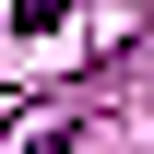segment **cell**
Returning <instances> with one entry per match:
<instances>
[{"instance_id": "7a4b0ae2", "label": "cell", "mask_w": 154, "mask_h": 154, "mask_svg": "<svg viewBox=\"0 0 154 154\" xmlns=\"http://www.w3.org/2000/svg\"><path fill=\"white\" fill-rule=\"evenodd\" d=\"M71 142H83V107L59 119V131H36V142H24V154H71Z\"/></svg>"}, {"instance_id": "6da1fadb", "label": "cell", "mask_w": 154, "mask_h": 154, "mask_svg": "<svg viewBox=\"0 0 154 154\" xmlns=\"http://www.w3.org/2000/svg\"><path fill=\"white\" fill-rule=\"evenodd\" d=\"M71 12H83V0H24L12 24H24V36H48V24H71Z\"/></svg>"}]
</instances>
